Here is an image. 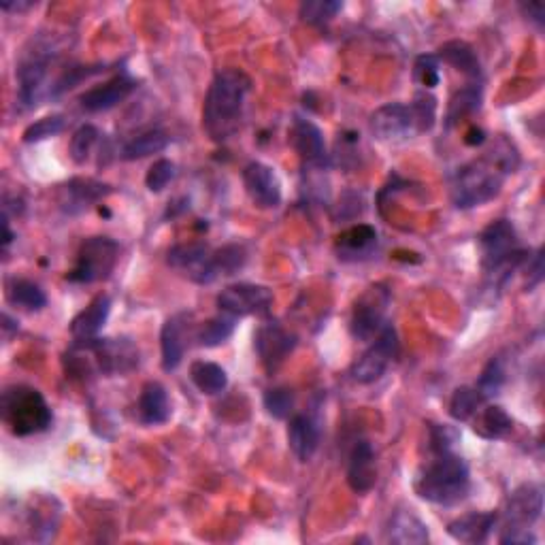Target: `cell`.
Returning a JSON list of instances; mask_svg holds the SVG:
<instances>
[{
    "label": "cell",
    "mask_w": 545,
    "mask_h": 545,
    "mask_svg": "<svg viewBox=\"0 0 545 545\" xmlns=\"http://www.w3.org/2000/svg\"><path fill=\"white\" fill-rule=\"evenodd\" d=\"M520 167V152L505 135L490 141L486 152L456 171L452 179V203L458 209L482 207L494 201L505 179Z\"/></svg>",
    "instance_id": "1"
},
{
    "label": "cell",
    "mask_w": 545,
    "mask_h": 545,
    "mask_svg": "<svg viewBox=\"0 0 545 545\" xmlns=\"http://www.w3.org/2000/svg\"><path fill=\"white\" fill-rule=\"evenodd\" d=\"M252 79L241 69H224L213 77L203 105V128L216 143L233 139L243 126Z\"/></svg>",
    "instance_id": "2"
},
{
    "label": "cell",
    "mask_w": 545,
    "mask_h": 545,
    "mask_svg": "<svg viewBox=\"0 0 545 545\" xmlns=\"http://www.w3.org/2000/svg\"><path fill=\"white\" fill-rule=\"evenodd\" d=\"M482 256V269L490 286H505L507 279L522 269L531 258V250L520 245L516 226L509 220L490 222L477 237Z\"/></svg>",
    "instance_id": "3"
},
{
    "label": "cell",
    "mask_w": 545,
    "mask_h": 545,
    "mask_svg": "<svg viewBox=\"0 0 545 545\" xmlns=\"http://www.w3.org/2000/svg\"><path fill=\"white\" fill-rule=\"evenodd\" d=\"M414 488L422 501L433 505L450 507L465 501L471 488L467 462L454 452L433 454V460L420 469Z\"/></svg>",
    "instance_id": "4"
},
{
    "label": "cell",
    "mask_w": 545,
    "mask_h": 545,
    "mask_svg": "<svg viewBox=\"0 0 545 545\" xmlns=\"http://www.w3.org/2000/svg\"><path fill=\"white\" fill-rule=\"evenodd\" d=\"M0 418L15 437H30L45 433L54 422L52 407L45 396L32 386L15 384L5 388L0 396Z\"/></svg>",
    "instance_id": "5"
},
{
    "label": "cell",
    "mask_w": 545,
    "mask_h": 545,
    "mask_svg": "<svg viewBox=\"0 0 545 545\" xmlns=\"http://www.w3.org/2000/svg\"><path fill=\"white\" fill-rule=\"evenodd\" d=\"M543 490L537 484H524L509 494L503 514V545H533L537 537L531 526L541 518Z\"/></svg>",
    "instance_id": "6"
},
{
    "label": "cell",
    "mask_w": 545,
    "mask_h": 545,
    "mask_svg": "<svg viewBox=\"0 0 545 545\" xmlns=\"http://www.w3.org/2000/svg\"><path fill=\"white\" fill-rule=\"evenodd\" d=\"M120 258V245L111 237H90L81 243L73 269L66 273L71 284H96L111 277Z\"/></svg>",
    "instance_id": "7"
},
{
    "label": "cell",
    "mask_w": 545,
    "mask_h": 545,
    "mask_svg": "<svg viewBox=\"0 0 545 545\" xmlns=\"http://www.w3.org/2000/svg\"><path fill=\"white\" fill-rule=\"evenodd\" d=\"M54 54L49 47L35 45L32 52H26L18 64V103L24 109H35L41 101L52 96V84H49V64Z\"/></svg>",
    "instance_id": "8"
},
{
    "label": "cell",
    "mask_w": 545,
    "mask_h": 545,
    "mask_svg": "<svg viewBox=\"0 0 545 545\" xmlns=\"http://www.w3.org/2000/svg\"><path fill=\"white\" fill-rule=\"evenodd\" d=\"M77 345L92 358V369L105 377H122L139 367V348L130 339H90ZM86 354V356H88Z\"/></svg>",
    "instance_id": "9"
},
{
    "label": "cell",
    "mask_w": 545,
    "mask_h": 545,
    "mask_svg": "<svg viewBox=\"0 0 545 545\" xmlns=\"http://www.w3.org/2000/svg\"><path fill=\"white\" fill-rule=\"evenodd\" d=\"M392 292L386 284H373L358 296L350 318V335L356 341H371L386 324Z\"/></svg>",
    "instance_id": "10"
},
{
    "label": "cell",
    "mask_w": 545,
    "mask_h": 545,
    "mask_svg": "<svg viewBox=\"0 0 545 545\" xmlns=\"http://www.w3.org/2000/svg\"><path fill=\"white\" fill-rule=\"evenodd\" d=\"M396 356H399V335H396V328L386 322L375 341L369 345V350H365V354L352 365L354 382L365 386L375 384L377 379L384 377Z\"/></svg>",
    "instance_id": "11"
},
{
    "label": "cell",
    "mask_w": 545,
    "mask_h": 545,
    "mask_svg": "<svg viewBox=\"0 0 545 545\" xmlns=\"http://www.w3.org/2000/svg\"><path fill=\"white\" fill-rule=\"evenodd\" d=\"M218 309L226 316L245 318V316H264L273 305V292L260 284H233L226 286L218 294Z\"/></svg>",
    "instance_id": "12"
},
{
    "label": "cell",
    "mask_w": 545,
    "mask_h": 545,
    "mask_svg": "<svg viewBox=\"0 0 545 545\" xmlns=\"http://www.w3.org/2000/svg\"><path fill=\"white\" fill-rule=\"evenodd\" d=\"M167 262L196 284H211L218 279L213 273V250L207 243L175 245L167 254Z\"/></svg>",
    "instance_id": "13"
},
{
    "label": "cell",
    "mask_w": 545,
    "mask_h": 545,
    "mask_svg": "<svg viewBox=\"0 0 545 545\" xmlns=\"http://www.w3.org/2000/svg\"><path fill=\"white\" fill-rule=\"evenodd\" d=\"M369 128L379 141H403L418 132L414 111L405 103H388L375 109Z\"/></svg>",
    "instance_id": "14"
},
{
    "label": "cell",
    "mask_w": 545,
    "mask_h": 545,
    "mask_svg": "<svg viewBox=\"0 0 545 545\" xmlns=\"http://www.w3.org/2000/svg\"><path fill=\"white\" fill-rule=\"evenodd\" d=\"M254 348L267 373H275L284 365L286 358L294 352L296 337L290 335L288 330L279 326L277 322H267L256 330Z\"/></svg>",
    "instance_id": "15"
},
{
    "label": "cell",
    "mask_w": 545,
    "mask_h": 545,
    "mask_svg": "<svg viewBox=\"0 0 545 545\" xmlns=\"http://www.w3.org/2000/svg\"><path fill=\"white\" fill-rule=\"evenodd\" d=\"M243 186L258 209H275L282 205V186L269 164L250 162L243 169Z\"/></svg>",
    "instance_id": "16"
},
{
    "label": "cell",
    "mask_w": 545,
    "mask_h": 545,
    "mask_svg": "<svg viewBox=\"0 0 545 545\" xmlns=\"http://www.w3.org/2000/svg\"><path fill=\"white\" fill-rule=\"evenodd\" d=\"M290 143L294 147V152L299 154V158L303 160V164H307V167L322 169L328 164L324 135L313 122L305 118H294L290 128Z\"/></svg>",
    "instance_id": "17"
},
{
    "label": "cell",
    "mask_w": 545,
    "mask_h": 545,
    "mask_svg": "<svg viewBox=\"0 0 545 545\" xmlns=\"http://www.w3.org/2000/svg\"><path fill=\"white\" fill-rule=\"evenodd\" d=\"M135 90H137V79L130 77L128 73H120L111 77L109 81H105V84L94 86L88 92L81 94L79 103L90 113H101V111L118 107Z\"/></svg>",
    "instance_id": "18"
},
{
    "label": "cell",
    "mask_w": 545,
    "mask_h": 545,
    "mask_svg": "<svg viewBox=\"0 0 545 545\" xmlns=\"http://www.w3.org/2000/svg\"><path fill=\"white\" fill-rule=\"evenodd\" d=\"M109 194H111V188L103 184V181H96L90 177H75L62 186L60 207L69 213V216H77V213L86 211L98 201H103V198Z\"/></svg>",
    "instance_id": "19"
},
{
    "label": "cell",
    "mask_w": 545,
    "mask_h": 545,
    "mask_svg": "<svg viewBox=\"0 0 545 545\" xmlns=\"http://www.w3.org/2000/svg\"><path fill=\"white\" fill-rule=\"evenodd\" d=\"M379 235L371 224H356L345 228L335 241V254L341 262H362L375 254Z\"/></svg>",
    "instance_id": "20"
},
{
    "label": "cell",
    "mask_w": 545,
    "mask_h": 545,
    "mask_svg": "<svg viewBox=\"0 0 545 545\" xmlns=\"http://www.w3.org/2000/svg\"><path fill=\"white\" fill-rule=\"evenodd\" d=\"M322 439L320 422L309 414H296L288 422V445L292 454L301 462H309L316 456Z\"/></svg>",
    "instance_id": "21"
},
{
    "label": "cell",
    "mask_w": 545,
    "mask_h": 545,
    "mask_svg": "<svg viewBox=\"0 0 545 545\" xmlns=\"http://www.w3.org/2000/svg\"><path fill=\"white\" fill-rule=\"evenodd\" d=\"M499 524V514L494 511H471L448 524V535L460 543H486Z\"/></svg>",
    "instance_id": "22"
},
{
    "label": "cell",
    "mask_w": 545,
    "mask_h": 545,
    "mask_svg": "<svg viewBox=\"0 0 545 545\" xmlns=\"http://www.w3.org/2000/svg\"><path fill=\"white\" fill-rule=\"evenodd\" d=\"M60 503L54 497H39L37 501L32 499L26 522L32 541L47 543L56 537L58 524H60Z\"/></svg>",
    "instance_id": "23"
},
{
    "label": "cell",
    "mask_w": 545,
    "mask_h": 545,
    "mask_svg": "<svg viewBox=\"0 0 545 545\" xmlns=\"http://www.w3.org/2000/svg\"><path fill=\"white\" fill-rule=\"evenodd\" d=\"M377 465L375 450L369 441H358L348 462V486L356 494H367L375 488Z\"/></svg>",
    "instance_id": "24"
},
{
    "label": "cell",
    "mask_w": 545,
    "mask_h": 545,
    "mask_svg": "<svg viewBox=\"0 0 545 545\" xmlns=\"http://www.w3.org/2000/svg\"><path fill=\"white\" fill-rule=\"evenodd\" d=\"M171 401L169 392L160 382H147L141 388L139 401H137V416L139 422L145 426H160L171 420Z\"/></svg>",
    "instance_id": "25"
},
{
    "label": "cell",
    "mask_w": 545,
    "mask_h": 545,
    "mask_svg": "<svg viewBox=\"0 0 545 545\" xmlns=\"http://www.w3.org/2000/svg\"><path fill=\"white\" fill-rule=\"evenodd\" d=\"M190 318V313H177V316H171L162 326L160 333V350H162V369L171 373L175 371L181 360H184L186 352V322Z\"/></svg>",
    "instance_id": "26"
},
{
    "label": "cell",
    "mask_w": 545,
    "mask_h": 545,
    "mask_svg": "<svg viewBox=\"0 0 545 545\" xmlns=\"http://www.w3.org/2000/svg\"><path fill=\"white\" fill-rule=\"evenodd\" d=\"M109 313H111V299H109V296L107 294L94 296V299L90 301V305L84 311H79L77 316L73 318V322L69 326L71 337L75 341L96 339V335L101 333L103 326L107 324Z\"/></svg>",
    "instance_id": "27"
},
{
    "label": "cell",
    "mask_w": 545,
    "mask_h": 545,
    "mask_svg": "<svg viewBox=\"0 0 545 545\" xmlns=\"http://www.w3.org/2000/svg\"><path fill=\"white\" fill-rule=\"evenodd\" d=\"M384 539L399 545H422L428 541V526L411 511L399 509L390 516Z\"/></svg>",
    "instance_id": "28"
},
{
    "label": "cell",
    "mask_w": 545,
    "mask_h": 545,
    "mask_svg": "<svg viewBox=\"0 0 545 545\" xmlns=\"http://www.w3.org/2000/svg\"><path fill=\"white\" fill-rule=\"evenodd\" d=\"M437 58H439V62L450 64L452 69H456L462 75H467L469 79H480L482 77L480 58H477L475 49L465 41L443 43L439 47Z\"/></svg>",
    "instance_id": "29"
},
{
    "label": "cell",
    "mask_w": 545,
    "mask_h": 545,
    "mask_svg": "<svg viewBox=\"0 0 545 545\" xmlns=\"http://www.w3.org/2000/svg\"><path fill=\"white\" fill-rule=\"evenodd\" d=\"M473 431L482 439H505L514 431V420L501 405H486L473 416Z\"/></svg>",
    "instance_id": "30"
},
{
    "label": "cell",
    "mask_w": 545,
    "mask_h": 545,
    "mask_svg": "<svg viewBox=\"0 0 545 545\" xmlns=\"http://www.w3.org/2000/svg\"><path fill=\"white\" fill-rule=\"evenodd\" d=\"M171 143V137L167 130L162 128H152V130H145L141 132V135L132 137L124 147H122V160H143L147 156H154V154H160L169 147Z\"/></svg>",
    "instance_id": "31"
},
{
    "label": "cell",
    "mask_w": 545,
    "mask_h": 545,
    "mask_svg": "<svg viewBox=\"0 0 545 545\" xmlns=\"http://www.w3.org/2000/svg\"><path fill=\"white\" fill-rule=\"evenodd\" d=\"M190 379L192 384L207 396L222 394L228 388V375L226 371L209 360H196L190 367Z\"/></svg>",
    "instance_id": "32"
},
{
    "label": "cell",
    "mask_w": 545,
    "mask_h": 545,
    "mask_svg": "<svg viewBox=\"0 0 545 545\" xmlns=\"http://www.w3.org/2000/svg\"><path fill=\"white\" fill-rule=\"evenodd\" d=\"M7 301L28 311H41L47 305V294L39 284L30 282V279L15 277L7 282Z\"/></svg>",
    "instance_id": "33"
},
{
    "label": "cell",
    "mask_w": 545,
    "mask_h": 545,
    "mask_svg": "<svg viewBox=\"0 0 545 545\" xmlns=\"http://www.w3.org/2000/svg\"><path fill=\"white\" fill-rule=\"evenodd\" d=\"M484 405H486V399H484V396L480 392H477L475 386H460L452 394L448 414L456 422H469V420H473V416Z\"/></svg>",
    "instance_id": "34"
},
{
    "label": "cell",
    "mask_w": 545,
    "mask_h": 545,
    "mask_svg": "<svg viewBox=\"0 0 545 545\" xmlns=\"http://www.w3.org/2000/svg\"><path fill=\"white\" fill-rule=\"evenodd\" d=\"M237 326V318L226 316V313L220 311V316L207 320L201 328H198L196 333V341L198 345H203V348H218V345L226 343L235 333Z\"/></svg>",
    "instance_id": "35"
},
{
    "label": "cell",
    "mask_w": 545,
    "mask_h": 545,
    "mask_svg": "<svg viewBox=\"0 0 545 545\" xmlns=\"http://www.w3.org/2000/svg\"><path fill=\"white\" fill-rule=\"evenodd\" d=\"M480 107H482V86L469 84L467 88H462L450 101L448 126L458 124L462 118H467V115L475 113Z\"/></svg>",
    "instance_id": "36"
},
{
    "label": "cell",
    "mask_w": 545,
    "mask_h": 545,
    "mask_svg": "<svg viewBox=\"0 0 545 545\" xmlns=\"http://www.w3.org/2000/svg\"><path fill=\"white\" fill-rule=\"evenodd\" d=\"M245 262L247 252L239 243H228L220 250H213V273H216V277L239 273L245 267Z\"/></svg>",
    "instance_id": "37"
},
{
    "label": "cell",
    "mask_w": 545,
    "mask_h": 545,
    "mask_svg": "<svg viewBox=\"0 0 545 545\" xmlns=\"http://www.w3.org/2000/svg\"><path fill=\"white\" fill-rule=\"evenodd\" d=\"M341 9L343 3H339V0H307V3L301 5L299 15L305 24L322 28L333 22Z\"/></svg>",
    "instance_id": "38"
},
{
    "label": "cell",
    "mask_w": 545,
    "mask_h": 545,
    "mask_svg": "<svg viewBox=\"0 0 545 545\" xmlns=\"http://www.w3.org/2000/svg\"><path fill=\"white\" fill-rule=\"evenodd\" d=\"M505 382H507L505 365H503V360L497 356V358L488 360V365L484 367L480 379H477L475 388L488 401V399H492V396H497L503 390Z\"/></svg>",
    "instance_id": "39"
},
{
    "label": "cell",
    "mask_w": 545,
    "mask_h": 545,
    "mask_svg": "<svg viewBox=\"0 0 545 545\" xmlns=\"http://www.w3.org/2000/svg\"><path fill=\"white\" fill-rule=\"evenodd\" d=\"M98 139H101V130L92 124H84L81 128L75 130V135L71 137L69 145V154L75 164H86L90 160V154L96 147Z\"/></svg>",
    "instance_id": "40"
},
{
    "label": "cell",
    "mask_w": 545,
    "mask_h": 545,
    "mask_svg": "<svg viewBox=\"0 0 545 545\" xmlns=\"http://www.w3.org/2000/svg\"><path fill=\"white\" fill-rule=\"evenodd\" d=\"M409 107H411V111H414L418 132H428V130H431L435 126V120H437V98L433 94H428L426 90L416 92L414 103H411Z\"/></svg>",
    "instance_id": "41"
},
{
    "label": "cell",
    "mask_w": 545,
    "mask_h": 545,
    "mask_svg": "<svg viewBox=\"0 0 545 545\" xmlns=\"http://www.w3.org/2000/svg\"><path fill=\"white\" fill-rule=\"evenodd\" d=\"M262 403L269 416L275 420H286L294 409V392L290 388H271L264 392Z\"/></svg>",
    "instance_id": "42"
},
{
    "label": "cell",
    "mask_w": 545,
    "mask_h": 545,
    "mask_svg": "<svg viewBox=\"0 0 545 545\" xmlns=\"http://www.w3.org/2000/svg\"><path fill=\"white\" fill-rule=\"evenodd\" d=\"M414 79L426 90H433L441 81V62L437 54H422L414 62Z\"/></svg>",
    "instance_id": "43"
},
{
    "label": "cell",
    "mask_w": 545,
    "mask_h": 545,
    "mask_svg": "<svg viewBox=\"0 0 545 545\" xmlns=\"http://www.w3.org/2000/svg\"><path fill=\"white\" fill-rule=\"evenodd\" d=\"M64 126H66V120L62 118V115H49V118H43V120H37L35 124H30L24 130L22 139H24V143H39L49 137L60 135Z\"/></svg>",
    "instance_id": "44"
},
{
    "label": "cell",
    "mask_w": 545,
    "mask_h": 545,
    "mask_svg": "<svg viewBox=\"0 0 545 545\" xmlns=\"http://www.w3.org/2000/svg\"><path fill=\"white\" fill-rule=\"evenodd\" d=\"M460 435L454 426L448 424H428V448L433 454L452 452Z\"/></svg>",
    "instance_id": "45"
},
{
    "label": "cell",
    "mask_w": 545,
    "mask_h": 545,
    "mask_svg": "<svg viewBox=\"0 0 545 545\" xmlns=\"http://www.w3.org/2000/svg\"><path fill=\"white\" fill-rule=\"evenodd\" d=\"M175 175H177L175 164L167 158H160L152 164L150 171H147L145 186L150 192H162L175 179Z\"/></svg>",
    "instance_id": "46"
},
{
    "label": "cell",
    "mask_w": 545,
    "mask_h": 545,
    "mask_svg": "<svg viewBox=\"0 0 545 545\" xmlns=\"http://www.w3.org/2000/svg\"><path fill=\"white\" fill-rule=\"evenodd\" d=\"M528 264V282L526 288L533 290L535 286H539L543 282V252L537 250L535 256H531L526 260Z\"/></svg>",
    "instance_id": "47"
},
{
    "label": "cell",
    "mask_w": 545,
    "mask_h": 545,
    "mask_svg": "<svg viewBox=\"0 0 545 545\" xmlns=\"http://www.w3.org/2000/svg\"><path fill=\"white\" fill-rule=\"evenodd\" d=\"M522 11L528 15V20L535 22L539 28L543 26L545 22V7L541 3H528V5H522Z\"/></svg>",
    "instance_id": "48"
},
{
    "label": "cell",
    "mask_w": 545,
    "mask_h": 545,
    "mask_svg": "<svg viewBox=\"0 0 545 545\" xmlns=\"http://www.w3.org/2000/svg\"><path fill=\"white\" fill-rule=\"evenodd\" d=\"M488 139H486V132L482 128H477V126H471L467 130V135H465V143L471 145V147H477V145H484Z\"/></svg>",
    "instance_id": "49"
},
{
    "label": "cell",
    "mask_w": 545,
    "mask_h": 545,
    "mask_svg": "<svg viewBox=\"0 0 545 545\" xmlns=\"http://www.w3.org/2000/svg\"><path fill=\"white\" fill-rule=\"evenodd\" d=\"M30 7H35V5H32V3H3V5H0V9H3V11H26V9H30Z\"/></svg>",
    "instance_id": "50"
},
{
    "label": "cell",
    "mask_w": 545,
    "mask_h": 545,
    "mask_svg": "<svg viewBox=\"0 0 545 545\" xmlns=\"http://www.w3.org/2000/svg\"><path fill=\"white\" fill-rule=\"evenodd\" d=\"M3 328H5V335L9 337L11 333H13V330H18V322H15L11 316H9V313H5V316H3Z\"/></svg>",
    "instance_id": "51"
}]
</instances>
